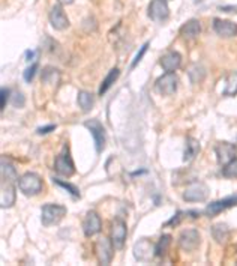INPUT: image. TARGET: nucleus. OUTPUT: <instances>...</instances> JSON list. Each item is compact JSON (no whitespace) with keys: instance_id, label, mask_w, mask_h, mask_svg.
I'll use <instances>...</instances> for the list:
<instances>
[{"instance_id":"obj_8","label":"nucleus","mask_w":237,"mask_h":266,"mask_svg":"<svg viewBox=\"0 0 237 266\" xmlns=\"http://www.w3.org/2000/svg\"><path fill=\"white\" fill-rule=\"evenodd\" d=\"M126 235H128V229H126V223L122 218H116L111 223V241L116 250H120L125 245L126 241Z\"/></svg>"},{"instance_id":"obj_1","label":"nucleus","mask_w":237,"mask_h":266,"mask_svg":"<svg viewBox=\"0 0 237 266\" xmlns=\"http://www.w3.org/2000/svg\"><path fill=\"white\" fill-rule=\"evenodd\" d=\"M18 188L24 196H36L42 190V179L36 173H24L18 177Z\"/></svg>"},{"instance_id":"obj_31","label":"nucleus","mask_w":237,"mask_h":266,"mask_svg":"<svg viewBox=\"0 0 237 266\" xmlns=\"http://www.w3.org/2000/svg\"><path fill=\"white\" fill-rule=\"evenodd\" d=\"M147 48H149V42H146L141 48H140V51L137 53V56H135V59L132 60V63H131V68H135L138 63H140V60L143 59V56L146 54V51H147Z\"/></svg>"},{"instance_id":"obj_15","label":"nucleus","mask_w":237,"mask_h":266,"mask_svg":"<svg viewBox=\"0 0 237 266\" xmlns=\"http://www.w3.org/2000/svg\"><path fill=\"white\" fill-rule=\"evenodd\" d=\"M50 23L56 30H65L69 27V18L65 14L62 5H54L50 11Z\"/></svg>"},{"instance_id":"obj_22","label":"nucleus","mask_w":237,"mask_h":266,"mask_svg":"<svg viewBox=\"0 0 237 266\" xmlns=\"http://www.w3.org/2000/svg\"><path fill=\"white\" fill-rule=\"evenodd\" d=\"M77 101H78V106H80V109H81L84 113L90 112L92 107H93V104H95V101H93V95L89 94V92H86V91L78 92V98H77Z\"/></svg>"},{"instance_id":"obj_38","label":"nucleus","mask_w":237,"mask_h":266,"mask_svg":"<svg viewBox=\"0 0 237 266\" xmlns=\"http://www.w3.org/2000/svg\"><path fill=\"white\" fill-rule=\"evenodd\" d=\"M59 3L60 5H71V3H74V0H59Z\"/></svg>"},{"instance_id":"obj_36","label":"nucleus","mask_w":237,"mask_h":266,"mask_svg":"<svg viewBox=\"0 0 237 266\" xmlns=\"http://www.w3.org/2000/svg\"><path fill=\"white\" fill-rule=\"evenodd\" d=\"M26 57H27L29 62H32L33 57H35V51H26Z\"/></svg>"},{"instance_id":"obj_20","label":"nucleus","mask_w":237,"mask_h":266,"mask_svg":"<svg viewBox=\"0 0 237 266\" xmlns=\"http://www.w3.org/2000/svg\"><path fill=\"white\" fill-rule=\"evenodd\" d=\"M200 152V141L189 137L186 140V146H185V152H183V161L185 162H191L195 159V156L198 155Z\"/></svg>"},{"instance_id":"obj_24","label":"nucleus","mask_w":237,"mask_h":266,"mask_svg":"<svg viewBox=\"0 0 237 266\" xmlns=\"http://www.w3.org/2000/svg\"><path fill=\"white\" fill-rule=\"evenodd\" d=\"M60 80V74L56 68L53 66H47L42 72V83L45 84H51V86H56Z\"/></svg>"},{"instance_id":"obj_30","label":"nucleus","mask_w":237,"mask_h":266,"mask_svg":"<svg viewBox=\"0 0 237 266\" xmlns=\"http://www.w3.org/2000/svg\"><path fill=\"white\" fill-rule=\"evenodd\" d=\"M36 71H38V63H33V65H30L26 71H24V80L27 81V83H30L32 80H33V77H35V74H36Z\"/></svg>"},{"instance_id":"obj_16","label":"nucleus","mask_w":237,"mask_h":266,"mask_svg":"<svg viewBox=\"0 0 237 266\" xmlns=\"http://www.w3.org/2000/svg\"><path fill=\"white\" fill-rule=\"evenodd\" d=\"M237 205V196H230V197H225V199H221V200H216L213 203H210L207 208H206V215L207 217H215L218 214H221L222 211L225 209H230L233 206Z\"/></svg>"},{"instance_id":"obj_14","label":"nucleus","mask_w":237,"mask_h":266,"mask_svg":"<svg viewBox=\"0 0 237 266\" xmlns=\"http://www.w3.org/2000/svg\"><path fill=\"white\" fill-rule=\"evenodd\" d=\"M215 153H216V156H218L219 164L224 165V164H227V162H230L231 159L236 158V155H237V147H236V144H233V143L221 141V143L216 144Z\"/></svg>"},{"instance_id":"obj_11","label":"nucleus","mask_w":237,"mask_h":266,"mask_svg":"<svg viewBox=\"0 0 237 266\" xmlns=\"http://www.w3.org/2000/svg\"><path fill=\"white\" fill-rule=\"evenodd\" d=\"M149 17L158 23L167 20L170 17V8L165 0H152L149 5Z\"/></svg>"},{"instance_id":"obj_17","label":"nucleus","mask_w":237,"mask_h":266,"mask_svg":"<svg viewBox=\"0 0 237 266\" xmlns=\"http://www.w3.org/2000/svg\"><path fill=\"white\" fill-rule=\"evenodd\" d=\"M213 29L222 38H233V36L237 35V24L233 23V21H228V20L215 18L213 20Z\"/></svg>"},{"instance_id":"obj_18","label":"nucleus","mask_w":237,"mask_h":266,"mask_svg":"<svg viewBox=\"0 0 237 266\" xmlns=\"http://www.w3.org/2000/svg\"><path fill=\"white\" fill-rule=\"evenodd\" d=\"M159 63L165 72H176L182 65V56L177 51H168L161 57Z\"/></svg>"},{"instance_id":"obj_23","label":"nucleus","mask_w":237,"mask_h":266,"mask_svg":"<svg viewBox=\"0 0 237 266\" xmlns=\"http://www.w3.org/2000/svg\"><path fill=\"white\" fill-rule=\"evenodd\" d=\"M170 244H171V236L170 235H162L159 238V241L156 242L155 245V256L158 257H164L170 248Z\"/></svg>"},{"instance_id":"obj_6","label":"nucleus","mask_w":237,"mask_h":266,"mask_svg":"<svg viewBox=\"0 0 237 266\" xmlns=\"http://www.w3.org/2000/svg\"><path fill=\"white\" fill-rule=\"evenodd\" d=\"M95 254L99 265H110L114 256V245L113 241L108 238H99L95 244Z\"/></svg>"},{"instance_id":"obj_12","label":"nucleus","mask_w":237,"mask_h":266,"mask_svg":"<svg viewBox=\"0 0 237 266\" xmlns=\"http://www.w3.org/2000/svg\"><path fill=\"white\" fill-rule=\"evenodd\" d=\"M134 256L140 262H149L155 256V245L146 238L138 239L134 245Z\"/></svg>"},{"instance_id":"obj_27","label":"nucleus","mask_w":237,"mask_h":266,"mask_svg":"<svg viewBox=\"0 0 237 266\" xmlns=\"http://www.w3.org/2000/svg\"><path fill=\"white\" fill-rule=\"evenodd\" d=\"M2 179H8V181H18V177H17V171L15 168L6 162V158H2Z\"/></svg>"},{"instance_id":"obj_7","label":"nucleus","mask_w":237,"mask_h":266,"mask_svg":"<svg viewBox=\"0 0 237 266\" xmlns=\"http://www.w3.org/2000/svg\"><path fill=\"white\" fill-rule=\"evenodd\" d=\"M84 127L90 131L93 141H95V149L98 153H101L105 147V128L98 119H90L84 122Z\"/></svg>"},{"instance_id":"obj_9","label":"nucleus","mask_w":237,"mask_h":266,"mask_svg":"<svg viewBox=\"0 0 237 266\" xmlns=\"http://www.w3.org/2000/svg\"><path fill=\"white\" fill-rule=\"evenodd\" d=\"M15 199H17V194H15L12 181H8V179L0 181V206L3 209L12 208L15 203Z\"/></svg>"},{"instance_id":"obj_33","label":"nucleus","mask_w":237,"mask_h":266,"mask_svg":"<svg viewBox=\"0 0 237 266\" xmlns=\"http://www.w3.org/2000/svg\"><path fill=\"white\" fill-rule=\"evenodd\" d=\"M9 89H6V87H3L2 89V104H0V110H5V107H6V103H8V100H9Z\"/></svg>"},{"instance_id":"obj_37","label":"nucleus","mask_w":237,"mask_h":266,"mask_svg":"<svg viewBox=\"0 0 237 266\" xmlns=\"http://www.w3.org/2000/svg\"><path fill=\"white\" fill-rule=\"evenodd\" d=\"M221 9H222V11H233L234 14L237 12V6H236V8H234V6H224V8H221Z\"/></svg>"},{"instance_id":"obj_13","label":"nucleus","mask_w":237,"mask_h":266,"mask_svg":"<svg viewBox=\"0 0 237 266\" xmlns=\"http://www.w3.org/2000/svg\"><path fill=\"white\" fill-rule=\"evenodd\" d=\"M102 229V221H101V217L95 212V211H90L87 212V215L84 217V221H83V232L87 238L90 236H95L101 232Z\"/></svg>"},{"instance_id":"obj_26","label":"nucleus","mask_w":237,"mask_h":266,"mask_svg":"<svg viewBox=\"0 0 237 266\" xmlns=\"http://www.w3.org/2000/svg\"><path fill=\"white\" fill-rule=\"evenodd\" d=\"M212 235H213V238H215V241H216V242L224 244V242L228 239L230 232H228V229H227V226H225V224L219 223V224H215V226L212 227Z\"/></svg>"},{"instance_id":"obj_25","label":"nucleus","mask_w":237,"mask_h":266,"mask_svg":"<svg viewBox=\"0 0 237 266\" xmlns=\"http://www.w3.org/2000/svg\"><path fill=\"white\" fill-rule=\"evenodd\" d=\"M224 95L225 97H234V95H237V72H231L227 77Z\"/></svg>"},{"instance_id":"obj_21","label":"nucleus","mask_w":237,"mask_h":266,"mask_svg":"<svg viewBox=\"0 0 237 266\" xmlns=\"http://www.w3.org/2000/svg\"><path fill=\"white\" fill-rule=\"evenodd\" d=\"M119 75H120V69H119V68H113V69L107 74V77L104 78V81L101 83V87H99V95H101V97L116 83V80L119 78Z\"/></svg>"},{"instance_id":"obj_34","label":"nucleus","mask_w":237,"mask_h":266,"mask_svg":"<svg viewBox=\"0 0 237 266\" xmlns=\"http://www.w3.org/2000/svg\"><path fill=\"white\" fill-rule=\"evenodd\" d=\"M56 130V125H48V127H42V128H38V134H41V135H44V134H48V133H51V131H54Z\"/></svg>"},{"instance_id":"obj_2","label":"nucleus","mask_w":237,"mask_h":266,"mask_svg":"<svg viewBox=\"0 0 237 266\" xmlns=\"http://www.w3.org/2000/svg\"><path fill=\"white\" fill-rule=\"evenodd\" d=\"M66 208L62 206V205H54V203H48V205H44L42 206V211H41V221L45 227H50V226H56L59 224L65 215H66Z\"/></svg>"},{"instance_id":"obj_3","label":"nucleus","mask_w":237,"mask_h":266,"mask_svg":"<svg viewBox=\"0 0 237 266\" xmlns=\"http://www.w3.org/2000/svg\"><path fill=\"white\" fill-rule=\"evenodd\" d=\"M54 170L62 174V176H66V177H71L74 173H75V164L71 158V153H69V147L65 144L62 152L56 156V161H54Z\"/></svg>"},{"instance_id":"obj_32","label":"nucleus","mask_w":237,"mask_h":266,"mask_svg":"<svg viewBox=\"0 0 237 266\" xmlns=\"http://www.w3.org/2000/svg\"><path fill=\"white\" fill-rule=\"evenodd\" d=\"M11 101L14 104V107H23L24 106V97L21 92H14V97H11Z\"/></svg>"},{"instance_id":"obj_29","label":"nucleus","mask_w":237,"mask_h":266,"mask_svg":"<svg viewBox=\"0 0 237 266\" xmlns=\"http://www.w3.org/2000/svg\"><path fill=\"white\" fill-rule=\"evenodd\" d=\"M54 181V184L56 185H59V187H62V188H65L74 199H78L80 197V191H78V188L77 187H74L72 184H69V182H63V181H60V179H53Z\"/></svg>"},{"instance_id":"obj_10","label":"nucleus","mask_w":237,"mask_h":266,"mask_svg":"<svg viewBox=\"0 0 237 266\" xmlns=\"http://www.w3.org/2000/svg\"><path fill=\"white\" fill-rule=\"evenodd\" d=\"M200 242L201 238L197 229H186L179 236V245L183 251H194L195 248H198Z\"/></svg>"},{"instance_id":"obj_19","label":"nucleus","mask_w":237,"mask_h":266,"mask_svg":"<svg viewBox=\"0 0 237 266\" xmlns=\"http://www.w3.org/2000/svg\"><path fill=\"white\" fill-rule=\"evenodd\" d=\"M201 33V24L198 20H188L182 27H180V36L186 41H194L200 36Z\"/></svg>"},{"instance_id":"obj_35","label":"nucleus","mask_w":237,"mask_h":266,"mask_svg":"<svg viewBox=\"0 0 237 266\" xmlns=\"http://www.w3.org/2000/svg\"><path fill=\"white\" fill-rule=\"evenodd\" d=\"M182 215H183V212H177V214L173 217V220H171V221H168L165 226H174V224H179V223H180V218H182Z\"/></svg>"},{"instance_id":"obj_28","label":"nucleus","mask_w":237,"mask_h":266,"mask_svg":"<svg viewBox=\"0 0 237 266\" xmlns=\"http://www.w3.org/2000/svg\"><path fill=\"white\" fill-rule=\"evenodd\" d=\"M222 174L225 177H228V179H236V177H237V158H234L230 162L224 164Z\"/></svg>"},{"instance_id":"obj_4","label":"nucleus","mask_w":237,"mask_h":266,"mask_svg":"<svg viewBox=\"0 0 237 266\" xmlns=\"http://www.w3.org/2000/svg\"><path fill=\"white\" fill-rule=\"evenodd\" d=\"M209 197V187L204 182L195 181L188 185V188L183 193V200L189 203H197V202H204Z\"/></svg>"},{"instance_id":"obj_5","label":"nucleus","mask_w":237,"mask_h":266,"mask_svg":"<svg viewBox=\"0 0 237 266\" xmlns=\"http://www.w3.org/2000/svg\"><path fill=\"white\" fill-rule=\"evenodd\" d=\"M177 77L174 72H165L164 75H161L155 83V89L159 95H173L177 91Z\"/></svg>"}]
</instances>
